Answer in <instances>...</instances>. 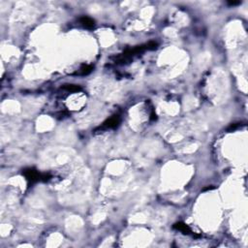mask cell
Here are the masks:
<instances>
[{
	"label": "cell",
	"instance_id": "obj_5",
	"mask_svg": "<svg viewBox=\"0 0 248 248\" xmlns=\"http://www.w3.org/2000/svg\"><path fill=\"white\" fill-rule=\"evenodd\" d=\"M63 89L67 90L68 92H78L81 90V87L75 84H66L63 86Z\"/></svg>",
	"mask_w": 248,
	"mask_h": 248
},
{
	"label": "cell",
	"instance_id": "obj_1",
	"mask_svg": "<svg viewBox=\"0 0 248 248\" xmlns=\"http://www.w3.org/2000/svg\"><path fill=\"white\" fill-rule=\"evenodd\" d=\"M119 122H120V118H119L118 115H114L110 117L109 119L104 122L98 129H96L95 131L100 130V131H104V130H108V129H113V128H115L118 126Z\"/></svg>",
	"mask_w": 248,
	"mask_h": 248
},
{
	"label": "cell",
	"instance_id": "obj_4",
	"mask_svg": "<svg viewBox=\"0 0 248 248\" xmlns=\"http://www.w3.org/2000/svg\"><path fill=\"white\" fill-rule=\"evenodd\" d=\"M174 229H177V230H178V231H180V232H182V233H183V234H185V235H189V234L192 233L191 230H190V228H189L187 225H185L184 223H181V222L175 223L174 225Z\"/></svg>",
	"mask_w": 248,
	"mask_h": 248
},
{
	"label": "cell",
	"instance_id": "obj_6",
	"mask_svg": "<svg viewBox=\"0 0 248 248\" xmlns=\"http://www.w3.org/2000/svg\"><path fill=\"white\" fill-rule=\"evenodd\" d=\"M91 71H92V66L86 65V66H83V67L81 69V73H82L83 75H87V74H89Z\"/></svg>",
	"mask_w": 248,
	"mask_h": 248
},
{
	"label": "cell",
	"instance_id": "obj_7",
	"mask_svg": "<svg viewBox=\"0 0 248 248\" xmlns=\"http://www.w3.org/2000/svg\"><path fill=\"white\" fill-rule=\"evenodd\" d=\"M238 126H239L238 123H237V124H234V125H231V126L229 127V129H228V130H235V129H237V128Z\"/></svg>",
	"mask_w": 248,
	"mask_h": 248
},
{
	"label": "cell",
	"instance_id": "obj_2",
	"mask_svg": "<svg viewBox=\"0 0 248 248\" xmlns=\"http://www.w3.org/2000/svg\"><path fill=\"white\" fill-rule=\"evenodd\" d=\"M23 174L26 178L27 180L31 181V182H35L38 180H42L43 178V174L38 173L37 171L33 170V169H27L23 171Z\"/></svg>",
	"mask_w": 248,
	"mask_h": 248
},
{
	"label": "cell",
	"instance_id": "obj_3",
	"mask_svg": "<svg viewBox=\"0 0 248 248\" xmlns=\"http://www.w3.org/2000/svg\"><path fill=\"white\" fill-rule=\"evenodd\" d=\"M79 23H81V25L83 27L88 28V29L93 28L94 25H95L94 20L92 19L88 18V17H83V18H81V19H79Z\"/></svg>",
	"mask_w": 248,
	"mask_h": 248
},
{
	"label": "cell",
	"instance_id": "obj_8",
	"mask_svg": "<svg viewBox=\"0 0 248 248\" xmlns=\"http://www.w3.org/2000/svg\"><path fill=\"white\" fill-rule=\"evenodd\" d=\"M241 1H231V2H228L229 5H238V4H241Z\"/></svg>",
	"mask_w": 248,
	"mask_h": 248
}]
</instances>
